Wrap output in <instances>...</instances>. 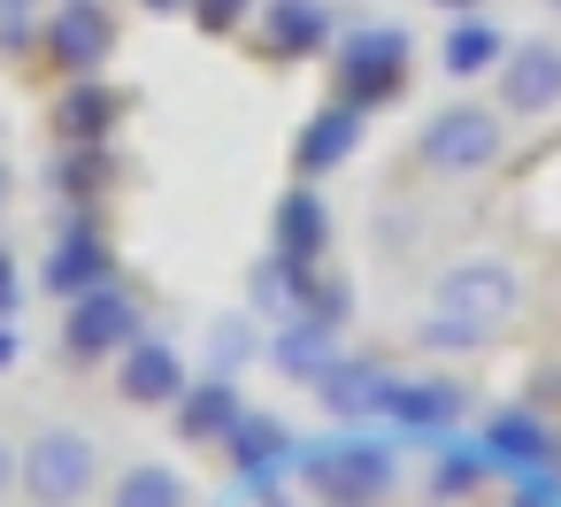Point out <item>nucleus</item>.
Returning a JSON list of instances; mask_svg holds the SVG:
<instances>
[{"instance_id":"1","label":"nucleus","mask_w":561,"mask_h":507,"mask_svg":"<svg viewBox=\"0 0 561 507\" xmlns=\"http://www.w3.org/2000/svg\"><path fill=\"white\" fill-rule=\"evenodd\" d=\"M400 78H408V39H400L392 24H362V32L339 47V101H354L362 116L385 108V101L400 93Z\"/></svg>"},{"instance_id":"2","label":"nucleus","mask_w":561,"mask_h":507,"mask_svg":"<svg viewBox=\"0 0 561 507\" xmlns=\"http://www.w3.org/2000/svg\"><path fill=\"white\" fill-rule=\"evenodd\" d=\"M415 154H423V170H438V177H469V170H492L500 162V116L492 108H438L431 124H423V139H415Z\"/></svg>"},{"instance_id":"3","label":"nucleus","mask_w":561,"mask_h":507,"mask_svg":"<svg viewBox=\"0 0 561 507\" xmlns=\"http://www.w3.org/2000/svg\"><path fill=\"white\" fill-rule=\"evenodd\" d=\"M93 476H101V453H93L85 430H47V438H32V453H24V492H32L39 507H78V499L93 492Z\"/></svg>"},{"instance_id":"4","label":"nucleus","mask_w":561,"mask_h":507,"mask_svg":"<svg viewBox=\"0 0 561 507\" xmlns=\"http://www.w3.org/2000/svg\"><path fill=\"white\" fill-rule=\"evenodd\" d=\"M308 484H316V492H331L339 507H369V499H385V484H392V453H385V446H369V438L316 446V453H308Z\"/></svg>"},{"instance_id":"5","label":"nucleus","mask_w":561,"mask_h":507,"mask_svg":"<svg viewBox=\"0 0 561 507\" xmlns=\"http://www.w3.org/2000/svg\"><path fill=\"white\" fill-rule=\"evenodd\" d=\"M131 338H139V308H131V292L93 285V292H78V300H70L62 346H70L78 361H101V354H116V346H131Z\"/></svg>"},{"instance_id":"6","label":"nucleus","mask_w":561,"mask_h":507,"mask_svg":"<svg viewBox=\"0 0 561 507\" xmlns=\"http://www.w3.org/2000/svg\"><path fill=\"white\" fill-rule=\"evenodd\" d=\"M39 39H47L55 70H70V78H93V70L108 62V47H116V24L93 9V0H62V9L39 24Z\"/></svg>"},{"instance_id":"7","label":"nucleus","mask_w":561,"mask_h":507,"mask_svg":"<svg viewBox=\"0 0 561 507\" xmlns=\"http://www.w3.org/2000/svg\"><path fill=\"white\" fill-rule=\"evenodd\" d=\"M438 308H454V315L500 331V323L515 315V277H507V262H454V269L438 277Z\"/></svg>"},{"instance_id":"8","label":"nucleus","mask_w":561,"mask_h":507,"mask_svg":"<svg viewBox=\"0 0 561 507\" xmlns=\"http://www.w3.org/2000/svg\"><path fill=\"white\" fill-rule=\"evenodd\" d=\"M47 292L55 300H78V292H93V285H108V239L85 223V216H70L62 231H55V254H47Z\"/></svg>"},{"instance_id":"9","label":"nucleus","mask_w":561,"mask_h":507,"mask_svg":"<svg viewBox=\"0 0 561 507\" xmlns=\"http://www.w3.org/2000/svg\"><path fill=\"white\" fill-rule=\"evenodd\" d=\"M500 108H507V116H546V108H561V47H546V39L515 47V55L500 62Z\"/></svg>"},{"instance_id":"10","label":"nucleus","mask_w":561,"mask_h":507,"mask_svg":"<svg viewBox=\"0 0 561 507\" xmlns=\"http://www.w3.org/2000/svg\"><path fill=\"white\" fill-rule=\"evenodd\" d=\"M116 384H124V400H139V407H178V392H185V361H178V346H162V338H131Z\"/></svg>"},{"instance_id":"11","label":"nucleus","mask_w":561,"mask_h":507,"mask_svg":"<svg viewBox=\"0 0 561 507\" xmlns=\"http://www.w3.org/2000/svg\"><path fill=\"white\" fill-rule=\"evenodd\" d=\"M354 139H362V108H354V101H331L323 116H308V131L293 139V162H300V177H323V170H339V162L354 154Z\"/></svg>"},{"instance_id":"12","label":"nucleus","mask_w":561,"mask_h":507,"mask_svg":"<svg viewBox=\"0 0 561 507\" xmlns=\"http://www.w3.org/2000/svg\"><path fill=\"white\" fill-rule=\"evenodd\" d=\"M55 131H62L70 147H101V139L116 131V93H108L101 78H70L62 101H55Z\"/></svg>"},{"instance_id":"13","label":"nucleus","mask_w":561,"mask_h":507,"mask_svg":"<svg viewBox=\"0 0 561 507\" xmlns=\"http://www.w3.org/2000/svg\"><path fill=\"white\" fill-rule=\"evenodd\" d=\"M239 415H247V407H239V384H224V377H208V384H185V392H178V430H185L193 446L224 438Z\"/></svg>"},{"instance_id":"14","label":"nucleus","mask_w":561,"mask_h":507,"mask_svg":"<svg viewBox=\"0 0 561 507\" xmlns=\"http://www.w3.org/2000/svg\"><path fill=\"white\" fill-rule=\"evenodd\" d=\"M323 246H331V216H323V200H316V193H293V200L277 208V254L300 262V269H316Z\"/></svg>"},{"instance_id":"15","label":"nucleus","mask_w":561,"mask_h":507,"mask_svg":"<svg viewBox=\"0 0 561 507\" xmlns=\"http://www.w3.org/2000/svg\"><path fill=\"white\" fill-rule=\"evenodd\" d=\"M331 39V16L316 9V0H277V9L262 16V47L270 55H316Z\"/></svg>"},{"instance_id":"16","label":"nucleus","mask_w":561,"mask_h":507,"mask_svg":"<svg viewBox=\"0 0 561 507\" xmlns=\"http://www.w3.org/2000/svg\"><path fill=\"white\" fill-rule=\"evenodd\" d=\"M277 369H293V377H331V369H339L331 323H308V315H293V331L277 338Z\"/></svg>"},{"instance_id":"17","label":"nucleus","mask_w":561,"mask_h":507,"mask_svg":"<svg viewBox=\"0 0 561 507\" xmlns=\"http://www.w3.org/2000/svg\"><path fill=\"white\" fill-rule=\"evenodd\" d=\"M438 55H446V70H454V78H484V70H500V62H507V39H500L492 24H454Z\"/></svg>"},{"instance_id":"18","label":"nucleus","mask_w":561,"mask_h":507,"mask_svg":"<svg viewBox=\"0 0 561 507\" xmlns=\"http://www.w3.org/2000/svg\"><path fill=\"white\" fill-rule=\"evenodd\" d=\"M385 407L400 415V423H423V430H438V423H454V384H392L385 392Z\"/></svg>"},{"instance_id":"19","label":"nucleus","mask_w":561,"mask_h":507,"mask_svg":"<svg viewBox=\"0 0 561 507\" xmlns=\"http://www.w3.org/2000/svg\"><path fill=\"white\" fill-rule=\"evenodd\" d=\"M224 446H231V461H239V469H254V476H262V469L285 453V430H277L270 415H239V423L224 430Z\"/></svg>"},{"instance_id":"20","label":"nucleus","mask_w":561,"mask_h":507,"mask_svg":"<svg viewBox=\"0 0 561 507\" xmlns=\"http://www.w3.org/2000/svg\"><path fill=\"white\" fill-rule=\"evenodd\" d=\"M116 507H185V476L162 469V461H139V469L116 484Z\"/></svg>"},{"instance_id":"21","label":"nucleus","mask_w":561,"mask_h":507,"mask_svg":"<svg viewBox=\"0 0 561 507\" xmlns=\"http://www.w3.org/2000/svg\"><path fill=\"white\" fill-rule=\"evenodd\" d=\"M55 177H62V193H70V200H93V193H101V177H108V162H101V147H70V154L55 162Z\"/></svg>"},{"instance_id":"22","label":"nucleus","mask_w":561,"mask_h":507,"mask_svg":"<svg viewBox=\"0 0 561 507\" xmlns=\"http://www.w3.org/2000/svg\"><path fill=\"white\" fill-rule=\"evenodd\" d=\"M492 331L484 323H469V315H454V308H438L431 323H423V346H438V354H469V346H484Z\"/></svg>"},{"instance_id":"23","label":"nucleus","mask_w":561,"mask_h":507,"mask_svg":"<svg viewBox=\"0 0 561 507\" xmlns=\"http://www.w3.org/2000/svg\"><path fill=\"white\" fill-rule=\"evenodd\" d=\"M492 438H500V446H507V453H538V446H546V438H538V423H530V415H500V423H492Z\"/></svg>"},{"instance_id":"24","label":"nucleus","mask_w":561,"mask_h":507,"mask_svg":"<svg viewBox=\"0 0 561 507\" xmlns=\"http://www.w3.org/2000/svg\"><path fill=\"white\" fill-rule=\"evenodd\" d=\"M185 9H193L201 24H216V32H231V24L247 16V0H185Z\"/></svg>"},{"instance_id":"25","label":"nucleus","mask_w":561,"mask_h":507,"mask_svg":"<svg viewBox=\"0 0 561 507\" xmlns=\"http://www.w3.org/2000/svg\"><path fill=\"white\" fill-rule=\"evenodd\" d=\"M469 476H477V461H469V453H454V461H446V469H438V492H461V484H469Z\"/></svg>"},{"instance_id":"26","label":"nucleus","mask_w":561,"mask_h":507,"mask_svg":"<svg viewBox=\"0 0 561 507\" xmlns=\"http://www.w3.org/2000/svg\"><path fill=\"white\" fill-rule=\"evenodd\" d=\"M16 308V269H9V254H0V315Z\"/></svg>"},{"instance_id":"27","label":"nucleus","mask_w":561,"mask_h":507,"mask_svg":"<svg viewBox=\"0 0 561 507\" xmlns=\"http://www.w3.org/2000/svg\"><path fill=\"white\" fill-rule=\"evenodd\" d=\"M16 476H24V461H16V453H9V446H0V492H9V484H16Z\"/></svg>"},{"instance_id":"28","label":"nucleus","mask_w":561,"mask_h":507,"mask_svg":"<svg viewBox=\"0 0 561 507\" xmlns=\"http://www.w3.org/2000/svg\"><path fill=\"white\" fill-rule=\"evenodd\" d=\"M0 16H9V24H24V16H32V0H0Z\"/></svg>"},{"instance_id":"29","label":"nucleus","mask_w":561,"mask_h":507,"mask_svg":"<svg viewBox=\"0 0 561 507\" xmlns=\"http://www.w3.org/2000/svg\"><path fill=\"white\" fill-rule=\"evenodd\" d=\"M16 361V331H0V369H9Z\"/></svg>"},{"instance_id":"30","label":"nucleus","mask_w":561,"mask_h":507,"mask_svg":"<svg viewBox=\"0 0 561 507\" xmlns=\"http://www.w3.org/2000/svg\"><path fill=\"white\" fill-rule=\"evenodd\" d=\"M438 9H454V16H461V9H484V0H438Z\"/></svg>"},{"instance_id":"31","label":"nucleus","mask_w":561,"mask_h":507,"mask_svg":"<svg viewBox=\"0 0 561 507\" xmlns=\"http://www.w3.org/2000/svg\"><path fill=\"white\" fill-rule=\"evenodd\" d=\"M147 9H178V0H147Z\"/></svg>"}]
</instances>
